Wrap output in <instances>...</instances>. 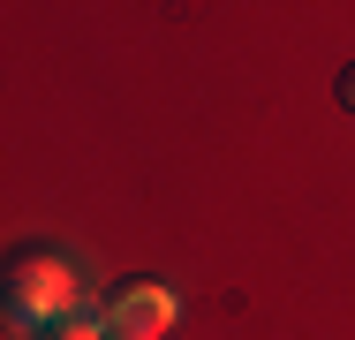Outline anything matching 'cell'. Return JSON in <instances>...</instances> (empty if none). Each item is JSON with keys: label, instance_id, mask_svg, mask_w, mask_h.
Segmentation results:
<instances>
[{"label": "cell", "instance_id": "6da1fadb", "mask_svg": "<svg viewBox=\"0 0 355 340\" xmlns=\"http://www.w3.org/2000/svg\"><path fill=\"white\" fill-rule=\"evenodd\" d=\"M76 303H83V287H76V265L61 257V250H15L8 257V310L23 318V325H83L76 318Z\"/></svg>", "mask_w": 355, "mask_h": 340}, {"label": "cell", "instance_id": "7a4b0ae2", "mask_svg": "<svg viewBox=\"0 0 355 340\" xmlns=\"http://www.w3.org/2000/svg\"><path fill=\"white\" fill-rule=\"evenodd\" d=\"M174 318H182V303H174L159 280H129V287L106 295L98 333H106V340H166V333H174Z\"/></svg>", "mask_w": 355, "mask_h": 340}, {"label": "cell", "instance_id": "3957f363", "mask_svg": "<svg viewBox=\"0 0 355 340\" xmlns=\"http://www.w3.org/2000/svg\"><path fill=\"white\" fill-rule=\"evenodd\" d=\"M46 340H106V333H98V325L83 318V325H53V333H46Z\"/></svg>", "mask_w": 355, "mask_h": 340}, {"label": "cell", "instance_id": "277c9868", "mask_svg": "<svg viewBox=\"0 0 355 340\" xmlns=\"http://www.w3.org/2000/svg\"><path fill=\"white\" fill-rule=\"evenodd\" d=\"M333 91H340V106H348V114H355V61L340 68V83H333Z\"/></svg>", "mask_w": 355, "mask_h": 340}]
</instances>
